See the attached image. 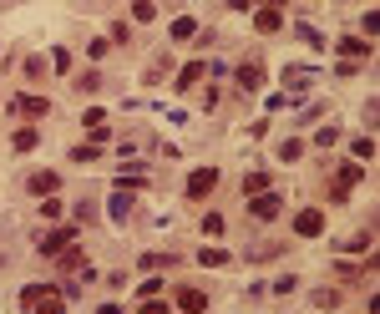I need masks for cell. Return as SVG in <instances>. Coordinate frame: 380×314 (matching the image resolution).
I'll return each instance as SVG.
<instances>
[{
	"label": "cell",
	"instance_id": "obj_1",
	"mask_svg": "<svg viewBox=\"0 0 380 314\" xmlns=\"http://www.w3.org/2000/svg\"><path fill=\"white\" fill-rule=\"evenodd\" d=\"M360 178H365V168H360V163H345V168L335 173V183H330V203H345V198L355 193Z\"/></svg>",
	"mask_w": 380,
	"mask_h": 314
},
{
	"label": "cell",
	"instance_id": "obj_2",
	"mask_svg": "<svg viewBox=\"0 0 380 314\" xmlns=\"http://www.w3.org/2000/svg\"><path fill=\"white\" fill-rule=\"evenodd\" d=\"M249 213H254L259 223L279 218V213H284V193H259V198H249Z\"/></svg>",
	"mask_w": 380,
	"mask_h": 314
},
{
	"label": "cell",
	"instance_id": "obj_3",
	"mask_svg": "<svg viewBox=\"0 0 380 314\" xmlns=\"http://www.w3.org/2000/svg\"><path fill=\"white\" fill-rule=\"evenodd\" d=\"M71 243H76V228H51V233H41V238H36V248H41L46 258H56V253H61V248H71Z\"/></svg>",
	"mask_w": 380,
	"mask_h": 314
},
{
	"label": "cell",
	"instance_id": "obj_4",
	"mask_svg": "<svg viewBox=\"0 0 380 314\" xmlns=\"http://www.w3.org/2000/svg\"><path fill=\"white\" fill-rule=\"evenodd\" d=\"M213 188H219V168H198V173H188V198H193V203H203Z\"/></svg>",
	"mask_w": 380,
	"mask_h": 314
},
{
	"label": "cell",
	"instance_id": "obj_5",
	"mask_svg": "<svg viewBox=\"0 0 380 314\" xmlns=\"http://www.w3.org/2000/svg\"><path fill=\"white\" fill-rule=\"evenodd\" d=\"M294 233L299 238H319L324 233V213H319V208H299V213H294Z\"/></svg>",
	"mask_w": 380,
	"mask_h": 314
},
{
	"label": "cell",
	"instance_id": "obj_6",
	"mask_svg": "<svg viewBox=\"0 0 380 314\" xmlns=\"http://www.w3.org/2000/svg\"><path fill=\"white\" fill-rule=\"evenodd\" d=\"M173 304H178L183 314H208V294H203V289H193V284H183V289L173 294Z\"/></svg>",
	"mask_w": 380,
	"mask_h": 314
},
{
	"label": "cell",
	"instance_id": "obj_7",
	"mask_svg": "<svg viewBox=\"0 0 380 314\" xmlns=\"http://www.w3.org/2000/svg\"><path fill=\"white\" fill-rule=\"evenodd\" d=\"M11 107H16V117H26V122H41V117L51 112V101H46V96H16Z\"/></svg>",
	"mask_w": 380,
	"mask_h": 314
},
{
	"label": "cell",
	"instance_id": "obj_8",
	"mask_svg": "<svg viewBox=\"0 0 380 314\" xmlns=\"http://www.w3.org/2000/svg\"><path fill=\"white\" fill-rule=\"evenodd\" d=\"M254 31H264V36L284 31V11H279V6H264V11H254Z\"/></svg>",
	"mask_w": 380,
	"mask_h": 314
},
{
	"label": "cell",
	"instance_id": "obj_9",
	"mask_svg": "<svg viewBox=\"0 0 380 314\" xmlns=\"http://www.w3.org/2000/svg\"><path fill=\"white\" fill-rule=\"evenodd\" d=\"M31 314H66L61 289H41V294H36V304H31Z\"/></svg>",
	"mask_w": 380,
	"mask_h": 314
},
{
	"label": "cell",
	"instance_id": "obj_10",
	"mask_svg": "<svg viewBox=\"0 0 380 314\" xmlns=\"http://www.w3.org/2000/svg\"><path fill=\"white\" fill-rule=\"evenodd\" d=\"M234 76H239V91H259V86H264V66H259V61H244Z\"/></svg>",
	"mask_w": 380,
	"mask_h": 314
},
{
	"label": "cell",
	"instance_id": "obj_11",
	"mask_svg": "<svg viewBox=\"0 0 380 314\" xmlns=\"http://www.w3.org/2000/svg\"><path fill=\"white\" fill-rule=\"evenodd\" d=\"M56 269H66V274H76V269H86V248H81V243H71V248H61V253H56Z\"/></svg>",
	"mask_w": 380,
	"mask_h": 314
},
{
	"label": "cell",
	"instance_id": "obj_12",
	"mask_svg": "<svg viewBox=\"0 0 380 314\" xmlns=\"http://www.w3.org/2000/svg\"><path fill=\"white\" fill-rule=\"evenodd\" d=\"M26 188H31L36 198H41V193H56V188H61V173H51V168H41V173H31V183H26Z\"/></svg>",
	"mask_w": 380,
	"mask_h": 314
},
{
	"label": "cell",
	"instance_id": "obj_13",
	"mask_svg": "<svg viewBox=\"0 0 380 314\" xmlns=\"http://www.w3.org/2000/svg\"><path fill=\"white\" fill-rule=\"evenodd\" d=\"M203 76H208V66H203V61H188V66L178 71V91H193Z\"/></svg>",
	"mask_w": 380,
	"mask_h": 314
},
{
	"label": "cell",
	"instance_id": "obj_14",
	"mask_svg": "<svg viewBox=\"0 0 380 314\" xmlns=\"http://www.w3.org/2000/svg\"><path fill=\"white\" fill-rule=\"evenodd\" d=\"M340 51H345V61H355V56H370V36H345V41H340Z\"/></svg>",
	"mask_w": 380,
	"mask_h": 314
},
{
	"label": "cell",
	"instance_id": "obj_15",
	"mask_svg": "<svg viewBox=\"0 0 380 314\" xmlns=\"http://www.w3.org/2000/svg\"><path fill=\"white\" fill-rule=\"evenodd\" d=\"M96 157H101V142H76L71 147V163H81V168H91Z\"/></svg>",
	"mask_w": 380,
	"mask_h": 314
},
{
	"label": "cell",
	"instance_id": "obj_16",
	"mask_svg": "<svg viewBox=\"0 0 380 314\" xmlns=\"http://www.w3.org/2000/svg\"><path fill=\"white\" fill-rule=\"evenodd\" d=\"M274 157H279V163H299V157H304V142H299V137H284Z\"/></svg>",
	"mask_w": 380,
	"mask_h": 314
},
{
	"label": "cell",
	"instance_id": "obj_17",
	"mask_svg": "<svg viewBox=\"0 0 380 314\" xmlns=\"http://www.w3.org/2000/svg\"><path fill=\"white\" fill-rule=\"evenodd\" d=\"M314 309H340V289H314Z\"/></svg>",
	"mask_w": 380,
	"mask_h": 314
},
{
	"label": "cell",
	"instance_id": "obj_18",
	"mask_svg": "<svg viewBox=\"0 0 380 314\" xmlns=\"http://www.w3.org/2000/svg\"><path fill=\"white\" fill-rule=\"evenodd\" d=\"M36 142H41L36 127H21V132H16V152H36Z\"/></svg>",
	"mask_w": 380,
	"mask_h": 314
},
{
	"label": "cell",
	"instance_id": "obj_19",
	"mask_svg": "<svg viewBox=\"0 0 380 314\" xmlns=\"http://www.w3.org/2000/svg\"><path fill=\"white\" fill-rule=\"evenodd\" d=\"M244 193H249V198L269 193V173H249V178H244Z\"/></svg>",
	"mask_w": 380,
	"mask_h": 314
},
{
	"label": "cell",
	"instance_id": "obj_20",
	"mask_svg": "<svg viewBox=\"0 0 380 314\" xmlns=\"http://www.w3.org/2000/svg\"><path fill=\"white\" fill-rule=\"evenodd\" d=\"M127 213H132V193L117 188V193H112V218H127Z\"/></svg>",
	"mask_w": 380,
	"mask_h": 314
},
{
	"label": "cell",
	"instance_id": "obj_21",
	"mask_svg": "<svg viewBox=\"0 0 380 314\" xmlns=\"http://www.w3.org/2000/svg\"><path fill=\"white\" fill-rule=\"evenodd\" d=\"M178 258L173 253H142V269H173Z\"/></svg>",
	"mask_w": 380,
	"mask_h": 314
},
{
	"label": "cell",
	"instance_id": "obj_22",
	"mask_svg": "<svg viewBox=\"0 0 380 314\" xmlns=\"http://www.w3.org/2000/svg\"><path fill=\"white\" fill-rule=\"evenodd\" d=\"M132 21H142V26L157 21V6H152V0H137V6H132Z\"/></svg>",
	"mask_w": 380,
	"mask_h": 314
},
{
	"label": "cell",
	"instance_id": "obj_23",
	"mask_svg": "<svg viewBox=\"0 0 380 314\" xmlns=\"http://www.w3.org/2000/svg\"><path fill=\"white\" fill-rule=\"evenodd\" d=\"M198 258H203V264H208V269H224V264H229V253H224V248H203Z\"/></svg>",
	"mask_w": 380,
	"mask_h": 314
},
{
	"label": "cell",
	"instance_id": "obj_24",
	"mask_svg": "<svg viewBox=\"0 0 380 314\" xmlns=\"http://www.w3.org/2000/svg\"><path fill=\"white\" fill-rule=\"evenodd\" d=\"M355 157H360V168L375 157V137H355Z\"/></svg>",
	"mask_w": 380,
	"mask_h": 314
},
{
	"label": "cell",
	"instance_id": "obj_25",
	"mask_svg": "<svg viewBox=\"0 0 380 314\" xmlns=\"http://www.w3.org/2000/svg\"><path fill=\"white\" fill-rule=\"evenodd\" d=\"M193 36H198V21H188V16H183V21L173 26V41H193Z\"/></svg>",
	"mask_w": 380,
	"mask_h": 314
},
{
	"label": "cell",
	"instance_id": "obj_26",
	"mask_svg": "<svg viewBox=\"0 0 380 314\" xmlns=\"http://www.w3.org/2000/svg\"><path fill=\"white\" fill-rule=\"evenodd\" d=\"M335 142H340L335 127H319V132H314V147H319V152H324V147H335Z\"/></svg>",
	"mask_w": 380,
	"mask_h": 314
},
{
	"label": "cell",
	"instance_id": "obj_27",
	"mask_svg": "<svg viewBox=\"0 0 380 314\" xmlns=\"http://www.w3.org/2000/svg\"><path fill=\"white\" fill-rule=\"evenodd\" d=\"M137 314H173V304H168V299H142Z\"/></svg>",
	"mask_w": 380,
	"mask_h": 314
},
{
	"label": "cell",
	"instance_id": "obj_28",
	"mask_svg": "<svg viewBox=\"0 0 380 314\" xmlns=\"http://www.w3.org/2000/svg\"><path fill=\"white\" fill-rule=\"evenodd\" d=\"M284 71H289V76H284L289 86H309V66H284Z\"/></svg>",
	"mask_w": 380,
	"mask_h": 314
},
{
	"label": "cell",
	"instance_id": "obj_29",
	"mask_svg": "<svg viewBox=\"0 0 380 314\" xmlns=\"http://www.w3.org/2000/svg\"><path fill=\"white\" fill-rule=\"evenodd\" d=\"M51 66H56V71H71V51H51Z\"/></svg>",
	"mask_w": 380,
	"mask_h": 314
},
{
	"label": "cell",
	"instance_id": "obj_30",
	"mask_svg": "<svg viewBox=\"0 0 380 314\" xmlns=\"http://www.w3.org/2000/svg\"><path fill=\"white\" fill-rule=\"evenodd\" d=\"M41 71H46V61H41V56H26V76L41 81Z\"/></svg>",
	"mask_w": 380,
	"mask_h": 314
},
{
	"label": "cell",
	"instance_id": "obj_31",
	"mask_svg": "<svg viewBox=\"0 0 380 314\" xmlns=\"http://www.w3.org/2000/svg\"><path fill=\"white\" fill-rule=\"evenodd\" d=\"M96 86H101V76H96V71H86V76L76 81V91H96Z\"/></svg>",
	"mask_w": 380,
	"mask_h": 314
},
{
	"label": "cell",
	"instance_id": "obj_32",
	"mask_svg": "<svg viewBox=\"0 0 380 314\" xmlns=\"http://www.w3.org/2000/svg\"><path fill=\"white\" fill-rule=\"evenodd\" d=\"M335 274H340L345 284H355V279H360V269H355V264H335Z\"/></svg>",
	"mask_w": 380,
	"mask_h": 314
},
{
	"label": "cell",
	"instance_id": "obj_33",
	"mask_svg": "<svg viewBox=\"0 0 380 314\" xmlns=\"http://www.w3.org/2000/svg\"><path fill=\"white\" fill-rule=\"evenodd\" d=\"M96 314H122V304H101V309H96Z\"/></svg>",
	"mask_w": 380,
	"mask_h": 314
}]
</instances>
